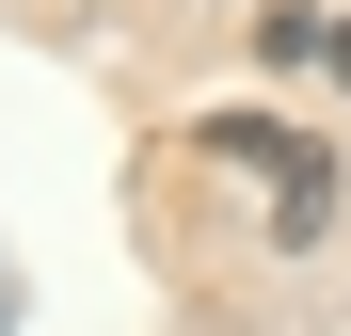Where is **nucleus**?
Segmentation results:
<instances>
[{"label": "nucleus", "instance_id": "1", "mask_svg": "<svg viewBox=\"0 0 351 336\" xmlns=\"http://www.w3.org/2000/svg\"><path fill=\"white\" fill-rule=\"evenodd\" d=\"M208 144H223V160H271V192H287V224H319V208H335V160H319L304 128H256V112H223Z\"/></svg>", "mask_w": 351, "mask_h": 336}, {"label": "nucleus", "instance_id": "2", "mask_svg": "<svg viewBox=\"0 0 351 336\" xmlns=\"http://www.w3.org/2000/svg\"><path fill=\"white\" fill-rule=\"evenodd\" d=\"M335 80H351V32H335Z\"/></svg>", "mask_w": 351, "mask_h": 336}]
</instances>
